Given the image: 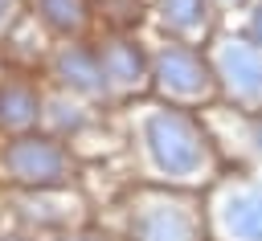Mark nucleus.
Masks as SVG:
<instances>
[{"label": "nucleus", "mask_w": 262, "mask_h": 241, "mask_svg": "<svg viewBox=\"0 0 262 241\" xmlns=\"http://www.w3.org/2000/svg\"><path fill=\"white\" fill-rule=\"evenodd\" d=\"M135 139L151 180L164 188H196L217 176V139L213 131L188 110L172 102H156L139 114Z\"/></svg>", "instance_id": "nucleus-1"}, {"label": "nucleus", "mask_w": 262, "mask_h": 241, "mask_svg": "<svg viewBox=\"0 0 262 241\" xmlns=\"http://www.w3.org/2000/svg\"><path fill=\"white\" fill-rule=\"evenodd\" d=\"M0 180L25 192L70 188L78 180V155L66 139L37 127L25 135H8L0 143Z\"/></svg>", "instance_id": "nucleus-2"}, {"label": "nucleus", "mask_w": 262, "mask_h": 241, "mask_svg": "<svg viewBox=\"0 0 262 241\" xmlns=\"http://www.w3.org/2000/svg\"><path fill=\"white\" fill-rule=\"evenodd\" d=\"M151 90L160 94V102L188 106V110L205 106L221 94L209 53L196 49L192 41H176V37H160L151 45Z\"/></svg>", "instance_id": "nucleus-3"}, {"label": "nucleus", "mask_w": 262, "mask_h": 241, "mask_svg": "<svg viewBox=\"0 0 262 241\" xmlns=\"http://www.w3.org/2000/svg\"><path fill=\"white\" fill-rule=\"evenodd\" d=\"M209 216L184 188H151L139 192L127 208L123 241H205Z\"/></svg>", "instance_id": "nucleus-4"}, {"label": "nucleus", "mask_w": 262, "mask_h": 241, "mask_svg": "<svg viewBox=\"0 0 262 241\" xmlns=\"http://www.w3.org/2000/svg\"><path fill=\"white\" fill-rule=\"evenodd\" d=\"M217 90L246 114H262V49L246 33H217L209 45Z\"/></svg>", "instance_id": "nucleus-5"}, {"label": "nucleus", "mask_w": 262, "mask_h": 241, "mask_svg": "<svg viewBox=\"0 0 262 241\" xmlns=\"http://www.w3.org/2000/svg\"><path fill=\"white\" fill-rule=\"evenodd\" d=\"M205 216L217 241H262V180H221L205 200Z\"/></svg>", "instance_id": "nucleus-6"}, {"label": "nucleus", "mask_w": 262, "mask_h": 241, "mask_svg": "<svg viewBox=\"0 0 262 241\" xmlns=\"http://www.w3.org/2000/svg\"><path fill=\"white\" fill-rule=\"evenodd\" d=\"M45 74L53 78L57 90L82 98V102H102L111 98V86H106V74H102V61H98V49L82 37V41H57L49 53H45Z\"/></svg>", "instance_id": "nucleus-7"}, {"label": "nucleus", "mask_w": 262, "mask_h": 241, "mask_svg": "<svg viewBox=\"0 0 262 241\" xmlns=\"http://www.w3.org/2000/svg\"><path fill=\"white\" fill-rule=\"evenodd\" d=\"M94 49H98L111 98H131L151 86V49L135 33H102V41H94Z\"/></svg>", "instance_id": "nucleus-8"}, {"label": "nucleus", "mask_w": 262, "mask_h": 241, "mask_svg": "<svg viewBox=\"0 0 262 241\" xmlns=\"http://www.w3.org/2000/svg\"><path fill=\"white\" fill-rule=\"evenodd\" d=\"M45 90L29 74H4L0 78V135H25L45 123Z\"/></svg>", "instance_id": "nucleus-9"}, {"label": "nucleus", "mask_w": 262, "mask_h": 241, "mask_svg": "<svg viewBox=\"0 0 262 241\" xmlns=\"http://www.w3.org/2000/svg\"><path fill=\"white\" fill-rule=\"evenodd\" d=\"M156 25L164 29V37L176 41H209L213 37V0H156Z\"/></svg>", "instance_id": "nucleus-10"}, {"label": "nucleus", "mask_w": 262, "mask_h": 241, "mask_svg": "<svg viewBox=\"0 0 262 241\" xmlns=\"http://www.w3.org/2000/svg\"><path fill=\"white\" fill-rule=\"evenodd\" d=\"M29 16L57 41H82L94 25V4L90 0H29Z\"/></svg>", "instance_id": "nucleus-11"}, {"label": "nucleus", "mask_w": 262, "mask_h": 241, "mask_svg": "<svg viewBox=\"0 0 262 241\" xmlns=\"http://www.w3.org/2000/svg\"><path fill=\"white\" fill-rule=\"evenodd\" d=\"M94 20H102L106 33H135L143 25V4L139 0H90Z\"/></svg>", "instance_id": "nucleus-12"}, {"label": "nucleus", "mask_w": 262, "mask_h": 241, "mask_svg": "<svg viewBox=\"0 0 262 241\" xmlns=\"http://www.w3.org/2000/svg\"><path fill=\"white\" fill-rule=\"evenodd\" d=\"M237 114H242V131H246V151L262 167V114H246V110H237Z\"/></svg>", "instance_id": "nucleus-13"}, {"label": "nucleus", "mask_w": 262, "mask_h": 241, "mask_svg": "<svg viewBox=\"0 0 262 241\" xmlns=\"http://www.w3.org/2000/svg\"><path fill=\"white\" fill-rule=\"evenodd\" d=\"M258 49H262V0H254L250 4V12H246V29H242Z\"/></svg>", "instance_id": "nucleus-14"}, {"label": "nucleus", "mask_w": 262, "mask_h": 241, "mask_svg": "<svg viewBox=\"0 0 262 241\" xmlns=\"http://www.w3.org/2000/svg\"><path fill=\"white\" fill-rule=\"evenodd\" d=\"M49 241H111V233H98V229H61V233H53Z\"/></svg>", "instance_id": "nucleus-15"}, {"label": "nucleus", "mask_w": 262, "mask_h": 241, "mask_svg": "<svg viewBox=\"0 0 262 241\" xmlns=\"http://www.w3.org/2000/svg\"><path fill=\"white\" fill-rule=\"evenodd\" d=\"M12 16H16V0H0V29H8Z\"/></svg>", "instance_id": "nucleus-16"}, {"label": "nucleus", "mask_w": 262, "mask_h": 241, "mask_svg": "<svg viewBox=\"0 0 262 241\" xmlns=\"http://www.w3.org/2000/svg\"><path fill=\"white\" fill-rule=\"evenodd\" d=\"M213 4H221V8H242L246 0H213Z\"/></svg>", "instance_id": "nucleus-17"}, {"label": "nucleus", "mask_w": 262, "mask_h": 241, "mask_svg": "<svg viewBox=\"0 0 262 241\" xmlns=\"http://www.w3.org/2000/svg\"><path fill=\"white\" fill-rule=\"evenodd\" d=\"M0 241H33V237H0Z\"/></svg>", "instance_id": "nucleus-18"}]
</instances>
